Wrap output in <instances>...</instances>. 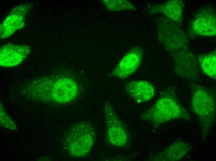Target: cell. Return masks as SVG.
I'll return each instance as SVG.
<instances>
[{"mask_svg":"<svg viewBox=\"0 0 216 161\" xmlns=\"http://www.w3.org/2000/svg\"><path fill=\"white\" fill-rule=\"evenodd\" d=\"M158 38L173 59L174 71L190 82L198 80L197 59L190 50L187 37L179 25L165 16L156 21Z\"/></svg>","mask_w":216,"mask_h":161,"instance_id":"obj_1","label":"cell"},{"mask_svg":"<svg viewBox=\"0 0 216 161\" xmlns=\"http://www.w3.org/2000/svg\"><path fill=\"white\" fill-rule=\"evenodd\" d=\"M142 120L150 123L155 129L161 124L172 120H190L191 115L180 103L173 88L164 90L155 102L140 115Z\"/></svg>","mask_w":216,"mask_h":161,"instance_id":"obj_2","label":"cell"},{"mask_svg":"<svg viewBox=\"0 0 216 161\" xmlns=\"http://www.w3.org/2000/svg\"><path fill=\"white\" fill-rule=\"evenodd\" d=\"M191 103L193 112L199 121L201 137L205 141L208 137L216 118L214 95L210 91L194 82H190Z\"/></svg>","mask_w":216,"mask_h":161,"instance_id":"obj_3","label":"cell"},{"mask_svg":"<svg viewBox=\"0 0 216 161\" xmlns=\"http://www.w3.org/2000/svg\"><path fill=\"white\" fill-rule=\"evenodd\" d=\"M97 134L94 126L86 121L76 123L69 129L64 139L66 148L72 156L86 155L93 147Z\"/></svg>","mask_w":216,"mask_h":161,"instance_id":"obj_4","label":"cell"},{"mask_svg":"<svg viewBox=\"0 0 216 161\" xmlns=\"http://www.w3.org/2000/svg\"><path fill=\"white\" fill-rule=\"evenodd\" d=\"M104 113L106 142L115 147H127L130 142L128 130L124 123L116 114L112 106L108 102L105 104Z\"/></svg>","mask_w":216,"mask_h":161,"instance_id":"obj_5","label":"cell"},{"mask_svg":"<svg viewBox=\"0 0 216 161\" xmlns=\"http://www.w3.org/2000/svg\"><path fill=\"white\" fill-rule=\"evenodd\" d=\"M216 15L214 8L205 6L200 8L191 21L190 30L196 35L208 37L216 35Z\"/></svg>","mask_w":216,"mask_h":161,"instance_id":"obj_6","label":"cell"},{"mask_svg":"<svg viewBox=\"0 0 216 161\" xmlns=\"http://www.w3.org/2000/svg\"><path fill=\"white\" fill-rule=\"evenodd\" d=\"M143 54V50L141 47L132 48L122 58L110 76L125 79L131 76L139 67Z\"/></svg>","mask_w":216,"mask_h":161,"instance_id":"obj_7","label":"cell"},{"mask_svg":"<svg viewBox=\"0 0 216 161\" xmlns=\"http://www.w3.org/2000/svg\"><path fill=\"white\" fill-rule=\"evenodd\" d=\"M192 149L188 142L177 140L165 148L152 156L149 159L152 161H176L182 159Z\"/></svg>","mask_w":216,"mask_h":161,"instance_id":"obj_8","label":"cell"},{"mask_svg":"<svg viewBox=\"0 0 216 161\" xmlns=\"http://www.w3.org/2000/svg\"><path fill=\"white\" fill-rule=\"evenodd\" d=\"M184 5L182 0H170L162 4L148 5V12L163 15L179 25L182 21Z\"/></svg>","mask_w":216,"mask_h":161,"instance_id":"obj_9","label":"cell"},{"mask_svg":"<svg viewBox=\"0 0 216 161\" xmlns=\"http://www.w3.org/2000/svg\"><path fill=\"white\" fill-rule=\"evenodd\" d=\"M78 92L77 86L73 80L68 78H61L53 83L51 95L54 101L64 103L73 100L77 95Z\"/></svg>","mask_w":216,"mask_h":161,"instance_id":"obj_10","label":"cell"},{"mask_svg":"<svg viewBox=\"0 0 216 161\" xmlns=\"http://www.w3.org/2000/svg\"><path fill=\"white\" fill-rule=\"evenodd\" d=\"M126 92L139 104L148 101L154 97L155 88L145 80H133L125 84Z\"/></svg>","mask_w":216,"mask_h":161,"instance_id":"obj_11","label":"cell"},{"mask_svg":"<svg viewBox=\"0 0 216 161\" xmlns=\"http://www.w3.org/2000/svg\"><path fill=\"white\" fill-rule=\"evenodd\" d=\"M29 51L28 48L21 46L3 47L0 51V65L9 67L16 65L23 61Z\"/></svg>","mask_w":216,"mask_h":161,"instance_id":"obj_12","label":"cell"},{"mask_svg":"<svg viewBox=\"0 0 216 161\" xmlns=\"http://www.w3.org/2000/svg\"><path fill=\"white\" fill-rule=\"evenodd\" d=\"M197 61L203 72L211 78L216 79V50L198 55Z\"/></svg>","mask_w":216,"mask_h":161,"instance_id":"obj_13","label":"cell"},{"mask_svg":"<svg viewBox=\"0 0 216 161\" xmlns=\"http://www.w3.org/2000/svg\"><path fill=\"white\" fill-rule=\"evenodd\" d=\"M0 122L2 125L8 128L11 130L16 129L14 122L6 113L1 105L0 106Z\"/></svg>","mask_w":216,"mask_h":161,"instance_id":"obj_14","label":"cell"}]
</instances>
